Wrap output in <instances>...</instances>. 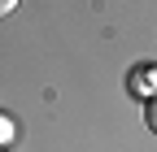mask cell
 I'll list each match as a JSON object with an SVG mask.
<instances>
[{
  "label": "cell",
  "mask_w": 157,
  "mask_h": 152,
  "mask_svg": "<svg viewBox=\"0 0 157 152\" xmlns=\"http://www.w3.org/2000/svg\"><path fill=\"white\" fill-rule=\"evenodd\" d=\"M127 96H135V100H153V96H157V65H148V61L131 65V74H127Z\"/></svg>",
  "instance_id": "1"
},
{
  "label": "cell",
  "mask_w": 157,
  "mask_h": 152,
  "mask_svg": "<svg viewBox=\"0 0 157 152\" xmlns=\"http://www.w3.org/2000/svg\"><path fill=\"white\" fill-rule=\"evenodd\" d=\"M144 122H148V130L157 135V96H153V100H144Z\"/></svg>",
  "instance_id": "2"
},
{
  "label": "cell",
  "mask_w": 157,
  "mask_h": 152,
  "mask_svg": "<svg viewBox=\"0 0 157 152\" xmlns=\"http://www.w3.org/2000/svg\"><path fill=\"white\" fill-rule=\"evenodd\" d=\"M9 143H13V122L0 113V148H9Z\"/></svg>",
  "instance_id": "3"
},
{
  "label": "cell",
  "mask_w": 157,
  "mask_h": 152,
  "mask_svg": "<svg viewBox=\"0 0 157 152\" xmlns=\"http://www.w3.org/2000/svg\"><path fill=\"white\" fill-rule=\"evenodd\" d=\"M13 5H17V0H0V17H9V13H13Z\"/></svg>",
  "instance_id": "4"
},
{
  "label": "cell",
  "mask_w": 157,
  "mask_h": 152,
  "mask_svg": "<svg viewBox=\"0 0 157 152\" xmlns=\"http://www.w3.org/2000/svg\"><path fill=\"white\" fill-rule=\"evenodd\" d=\"M0 152H5V148H0Z\"/></svg>",
  "instance_id": "5"
}]
</instances>
